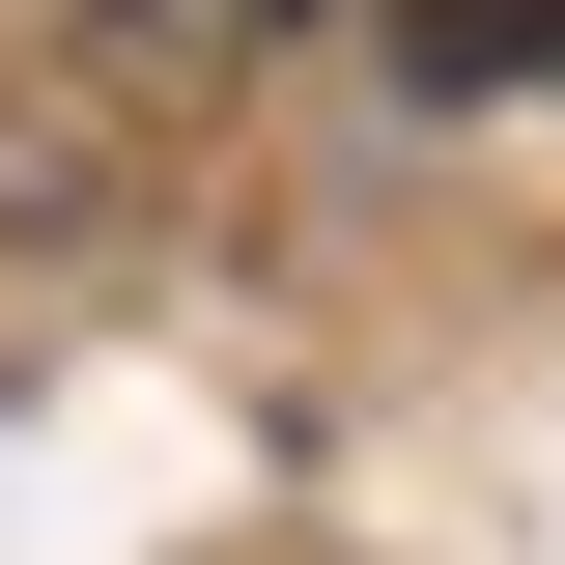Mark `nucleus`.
I'll return each mask as SVG.
<instances>
[{
    "label": "nucleus",
    "instance_id": "f257e3e1",
    "mask_svg": "<svg viewBox=\"0 0 565 565\" xmlns=\"http://www.w3.org/2000/svg\"><path fill=\"white\" fill-rule=\"evenodd\" d=\"M396 85L481 114V85H565V57H537V0H396Z\"/></svg>",
    "mask_w": 565,
    "mask_h": 565
},
{
    "label": "nucleus",
    "instance_id": "f03ea898",
    "mask_svg": "<svg viewBox=\"0 0 565 565\" xmlns=\"http://www.w3.org/2000/svg\"><path fill=\"white\" fill-rule=\"evenodd\" d=\"M537 57H565V0H537Z\"/></svg>",
    "mask_w": 565,
    "mask_h": 565
}]
</instances>
